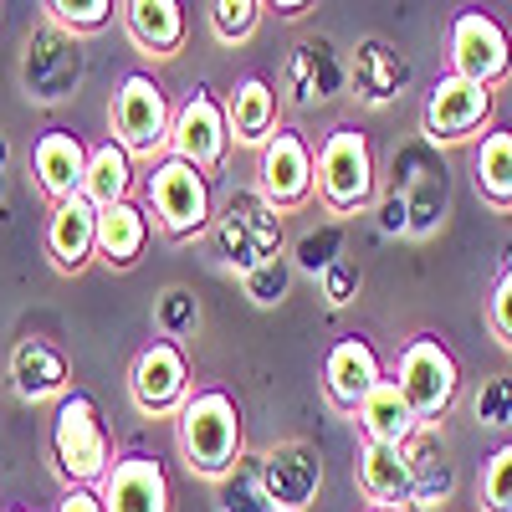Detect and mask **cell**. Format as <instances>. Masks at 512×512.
Segmentation results:
<instances>
[{"instance_id": "obj_1", "label": "cell", "mask_w": 512, "mask_h": 512, "mask_svg": "<svg viewBox=\"0 0 512 512\" xmlns=\"http://www.w3.org/2000/svg\"><path fill=\"white\" fill-rule=\"evenodd\" d=\"M180 451L200 477H231L241 466V410L226 390H200L185 400Z\"/></svg>"}, {"instance_id": "obj_2", "label": "cell", "mask_w": 512, "mask_h": 512, "mask_svg": "<svg viewBox=\"0 0 512 512\" xmlns=\"http://www.w3.org/2000/svg\"><path fill=\"white\" fill-rule=\"evenodd\" d=\"M52 456H57V472L72 487L108 477V431L88 395H77V390L62 395V405L52 415Z\"/></svg>"}, {"instance_id": "obj_3", "label": "cell", "mask_w": 512, "mask_h": 512, "mask_svg": "<svg viewBox=\"0 0 512 512\" xmlns=\"http://www.w3.org/2000/svg\"><path fill=\"white\" fill-rule=\"evenodd\" d=\"M216 251L221 262L236 267L241 277L256 272L267 256H282V216L267 195H246L236 190L226 200V216L216 221Z\"/></svg>"}, {"instance_id": "obj_4", "label": "cell", "mask_w": 512, "mask_h": 512, "mask_svg": "<svg viewBox=\"0 0 512 512\" xmlns=\"http://www.w3.org/2000/svg\"><path fill=\"white\" fill-rule=\"evenodd\" d=\"M318 195L333 216H349V210L374 200V154L369 139L359 128H333L318 149Z\"/></svg>"}, {"instance_id": "obj_5", "label": "cell", "mask_w": 512, "mask_h": 512, "mask_svg": "<svg viewBox=\"0 0 512 512\" xmlns=\"http://www.w3.org/2000/svg\"><path fill=\"white\" fill-rule=\"evenodd\" d=\"M395 384H400V395L410 400L420 425L441 420L451 410V400H456V359H451V349L441 344V338H431V333L410 338L405 354H400V379Z\"/></svg>"}, {"instance_id": "obj_6", "label": "cell", "mask_w": 512, "mask_h": 512, "mask_svg": "<svg viewBox=\"0 0 512 512\" xmlns=\"http://www.w3.org/2000/svg\"><path fill=\"white\" fill-rule=\"evenodd\" d=\"M149 205H154L159 226L175 236V241H185V236H195V231L210 226V185H205V175H200L195 164H185L175 154L154 164V175H149Z\"/></svg>"}, {"instance_id": "obj_7", "label": "cell", "mask_w": 512, "mask_h": 512, "mask_svg": "<svg viewBox=\"0 0 512 512\" xmlns=\"http://www.w3.org/2000/svg\"><path fill=\"white\" fill-rule=\"evenodd\" d=\"M169 128H175V118H169V98L154 77L144 72H128L118 82L113 93V134L128 154H154L159 144H169Z\"/></svg>"}, {"instance_id": "obj_8", "label": "cell", "mask_w": 512, "mask_h": 512, "mask_svg": "<svg viewBox=\"0 0 512 512\" xmlns=\"http://www.w3.org/2000/svg\"><path fill=\"white\" fill-rule=\"evenodd\" d=\"M21 82L36 103H62L77 93L82 82V47L77 36L57 31V26H41L26 36V57H21Z\"/></svg>"}, {"instance_id": "obj_9", "label": "cell", "mask_w": 512, "mask_h": 512, "mask_svg": "<svg viewBox=\"0 0 512 512\" xmlns=\"http://www.w3.org/2000/svg\"><path fill=\"white\" fill-rule=\"evenodd\" d=\"M451 62H456V77L492 88V82L512 72V36L487 11H461L451 21Z\"/></svg>"}, {"instance_id": "obj_10", "label": "cell", "mask_w": 512, "mask_h": 512, "mask_svg": "<svg viewBox=\"0 0 512 512\" xmlns=\"http://www.w3.org/2000/svg\"><path fill=\"white\" fill-rule=\"evenodd\" d=\"M231 149V118L226 108L210 98V88H195L185 98V108L175 113V128H169V154L195 164L200 175L205 169H221Z\"/></svg>"}, {"instance_id": "obj_11", "label": "cell", "mask_w": 512, "mask_h": 512, "mask_svg": "<svg viewBox=\"0 0 512 512\" xmlns=\"http://www.w3.org/2000/svg\"><path fill=\"white\" fill-rule=\"evenodd\" d=\"M128 395L144 415H169V410H185L190 400V369L180 344L169 338H154L149 349H139L134 369H128Z\"/></svg>"}, {"instance_id": "obj_12", "label": "cell", "mask_w": 512, "mask_h": 512, "mask_svg": "<svg viewBox=\"0 0 512 512\" xmlns=\"http://www.w3.org/2000/svg\"><path fill=\"white\" fill-rule=\"evenodd\" d=\"M492 118V88L482 82H466V77H441L431 98H425V113H420V128L431 144H451V139H466L472 128H482Z\"/></svg>"}, {"instance_id": "obj_13", "label": "cell", "mask_w": 512, "mask_h": 512, "mask_svg": "<svg viewBox=\"0 0 512 512\" xmlns=\"http://www.w3.org/2000/svg\"><path fill=\"white\" fill-rule=\"evenodd\" d=\"M313 185H318V159H313L308 139L292 134V128H277L262 149V195L277 210H292L313 195Z\"/></svg>"}, {"instance_id": "obj_14", "label": "cell", "mask_w": 512, "mask_h": 512, "mask_svg": "<svg viewBox=\"0 0 512 512\" xmlns=\"http://www.w3.org/2000/svg\"><path fill=\"white\" fill-rule=\"evenodd\" d=\"M256 461H262V487H267L277 512H303L323 487V461L308 441H282V446L262 451Z\"/></svg>"}, {"instance_id": "obj_15", "label": "cell", "mask_w": 512, "mask_h": 512, "mask_svg": "<svg viewBox=\"0 0 512 512\" xmlns=\"http://www.w3.org/2000/svg\"><path fill=\"white\" fill-rule=\"evenodd\" d=\"M395 195L405 200L410 236H431L446 216V164H436L425 149L395 154Z\"/></svg>"}, {"instance_id": "obj_16", "label": "cell", "mask_w": 512, "mask_h": 512, "mask_svg": "<svg viewBox=\"0 0 512 512\" xmlns=\"http://www.w3.org/2000/svg\"><path fill=\"white\" fill-rule=\"evenodd\" d=\"M88 154L93 149H82V139L72 128H47V134L36 139V149H31L36 185L52 195V205L82 195V185H88Z\"/></svg>"}, {"instance_id": "obj_17", "label": "cell", "mask_w": 512, "mask_h": 512, "mask_svg": "<svg viewBox=\"0 0 512 512\" xmlns=\"http://www.w3.org/2000/svg\"><path fill=\"white\" fill-rule=\"evenodd\" d=\"M379 379H384L379 374V354L369 349V338H359V333L338 338V344L328 349V359H323V390H328L333 405H344V410H359Z\"/></svg>"}, {"instance_id": "obj_18", "label": "cell", "mask_w": 512, "mask_h": 512, "mask_svg": "<svg viewBox=\"0 0 512 512\" xmlns=\"http://www.w3.org/2000/svg\"><path fill=\"white\" fill-rule=\"evenodd\" d=\"M108 512H169V482L154 456H123L103 482Z\"/></svg>"}, {"instance_id": "obj_19", "label": "cell", "mask_w": 512, "mask_h": 512, "mask_svg": "<svg viewBox=\"0 0 512 512\" xmlns=\"http://www.w3.org/2000/svg\"><path fill=\"white\" fill-rule=\"evenodd\" d=\"M47 251L62 272H77L88 256L98 251V205L88 195H72L62 205H52L47 221Z\"/></svg>"}, {"instance_id": "obj_20", "label": "cell", "mask_w": 512, "mask_h": 512, "mask_svg": "<svg viewBox=\"0 0 512 512\" xmlns=\"http://www.w3.org/2000/svg\"><path fill=\"white\" fill-rule=\"evenodd\" d=\"M344 88V67H338V52L328 41H297L292 57H287V93L297 108H313L328 103Z\"/></svg>"}, {"instance_id": "obj_21", "label": "cell", "mask_w": 512, "mask_h": 512, "mask_svg": "<svg viewBox=\"0 0 512 512\" xmlns=\"http://www.w3.org/2000/svg\"><path fill=\"white\" fill-rule=\"evenodd\" d=\"M359 492L374 507H405L415 482H410V456L405 446H384V441H364L359 446Z\"/></svg>"}, {"instance_id": "obj_22", "label": "cell", "mask_w": 512, "mask_h": 512, "mask_svg": "<svg viewBox=\"0 0 512 512\" xmlns=\"http://www.w3.org/2000/svg\"><path fill=\"white\" fill-rule=\"evenodd\" d=\"M11 384L21 400H52L67 390V354L47 338H21L16 354H11Z\"/></svg>"}, {"instance_id": "obj_23", "label": "cell", "mask_w": 512, "mask_h": 512, "mask_svg": "<svg viewBox=\"0 0 512 512\" xmlns=\"http://www.w3.org/2000/svg\"><path fill=\"white\" fill-rule=\"evenodd\" d=\"M354 415H359V425H364V436H369V441H384V446H410L415 431H420V420H415V410H410V400L400 395L395 379H379L374 390H369V400H364Z\"/></svg>"}, {"instance_id": "obj_24", "label": "cell", "mask_w": 512, "mask_h": 512, "mask_svg": "<svg viewBox=\"0 0 512 512\" xmlns=\"http://www.w3.org/2000/svg\"><path fill=\"white\" fill-rule=\"evenodd\" d=\"M405 62L390 52V41L384 36H364L359 41V52H354V93L369 103V108H384V103H395L400 88H405Z\"/></svg>"}, {"instance_id": "obj_25", "label": "cell", "mask_w": 512, "mask_h": 512, "mask_svg": "<svg viewBox=\"0 0 512 512\" xmlns=\"http://www.w3.org/2000/svg\"><path fill=\"white\" fill-rule=\"evenodd\" d=\"M226 118H231V139L236 144H262L277 134V88L262 77H241L236 93L226 103Z\"/></svg>"}, {"instance_id": "obj_26", "label": "cell", "mask_w": 512, "mask_h": 512, "mask_svg": "<svg viewBox=\"0 0 512 512\" xmlns=\"http://www.w3.org/2000/svg\"><path fill=\"white\" fill-rule=\"evenodd\" d=\"M405 456H410V482H415L410 502L415 507L446 502L451 487H456V466H451V451L441 446V436L436 431H415V441L405 446Z\"/></svg>"}, {"instance_id": "obj_27", "label": "cell", "mask_w": 512, "mask_h": 512, "mask_svg": "<svg viewBox=\"0 0 512 512\" xmlns=\"http://www.w3.org/2000/svg\"><path fill=\"white\" fill-rule=\"evenodd\" d=\"M123 21H128V36L154 57L180 52L185 41V6H175V0H128Z\"/></svg>"}, {"instance_id": "obj_28", "label": "cell", "mask_w": 512, "mask_h": 512, "mask_svg": "<svg viewBox=\"0 0 512 512\" xmlns=\"http://www.w3.org/2000/svg\"><path fill=\"white\" fill-rule=\"evenodd\" d=\"M144 241H149V216L134 200H118V205L98 210V256L108 267H134Z\"/></svg>"}, {"instance_id": "obj_29", "label": "cell", "mask_w": 512, "mask_h": 512, "mask_svg": "<svg viewBox=\"0 0 512 512\" xmlns=\"http://www.w3.org/2000/svg\"><path fill=\"white\" fill-rule=\"evenodd\" d=\"M128 180H134L128 175V149L118 139H108L88 154V185H82V195H88L98 210H108V205L128 200Z\"/></svg>"}, {"instance_id": "obj_30", "label": "cell", "mask_w": 512, "mask_h": 512, "mask_svg": "<svg viewBox=\"0 0 512 512\" xmlns=\"http://www.w3.org/2000/svg\"><path fill=\"white\" fill-rule=\"evenodd\" d=\"M472 169H477V190L492 205H512V134L507 128H497V134L482 139Z\"/></svg>"}, {"instance_id": "obj_31", "label": "cell", "mask_w": 512, "mask_h": 512, "mask_svg": "<svg viewBox=\"0 0 512 512\" xmlns=\"http://www.w3.org/2000/svg\"><path fill=\"white\" fill-rule=\"evenodd\" d=\"M221 512H277L267 487H262V461H246L236 466L231 477H221Z\"/></svg>"}, {"instance_id": "obj_32", "label": "cell", "mask_w": 512, "mask_h": 512, "mask_svg": "<svg viewBox=\"0 0 512 512\" xmlns=\"http://www.w3.org/2000/svg\"><path fill=\"white\" fill-rule=\"evenodd\" d=\"M154 328L169 338V344L190 338V333L200 328V303H195V292H190V287H169V292H159V303H154Z\"/></svg>"}, {"instance_id": "obj_33", "label": "cell", "mask_w": 512, "mask_h": 512, "mask_svg": "<svg viewBox=\"0 0 512 512\" xmlns=\"http://www.w3.org/2000/svg\"><path fill=\"white\" fill-rule=\"evenodd\" d=\"M292 262L303 267V272H313V277H323L328 267H338L344 262V226H318V231H308L303 241H297V251H292Z\"/></svg>"}, {"instance_id": "obj_34", "label": "cell", "mask_w": 512, "mask_h": 512, "mask_svg": "<svg viewBox=\"0 0 512 512\" xmlns=\"http://www.w3.org/2000/svg\"><path fill=\"white\" fill-rule=\"evenodd\" d=\"M241 282H246V297L256 308H277L292 287V256H267V262L256 272H246Z\"/></svg>"}, {"instance_id": "obj_35", "label": "cell", "mask_w": 512, "mask_h": 512, "mask_svg": "<svg viewBox=\"0 0 512 512\" xmlns=\"http://www.w3.org/2000/svg\"><path fill=\"white\" fill-rule=\"evenodd\" d=\"M262 11L267 6H256V0H216V6H210V31H216L226 47H231V41H246L256 31Z\"/></svg>"}, {"instance_id": "obj_36", "label": "cell", "mask_w": 512, "mask_h": 512, "mask_svg": "<svg viewBox=\"0 0 512 512\" xmlns=\"http://www.w3.org/2000/svg\"><path fill=\"white\" fill-rule=\"evenodd\" d=\"M47 16H52V26L57 31H98L108 16H113V0H47Z\"/></svg>"}, {"instance_id": "obj_37", "label": "cell", "mask_w": 512, "mask_h": 512, "mask_svg": "<svg viewBox=\"0 0 512 512\" xmlns=\"http://www.w3.org/2000/svg\"><path fill=\"white\" fill-rule=\"evenodd\" d=\"M482 507L487 512H512V441L492 451L482 472Z\"/></svg>"}, {"instance_id": "obj_38", "label": "cell", "mask_w": 512, "mask_h": 512, "mask_svg": "<svg viewBox=\"0 0 512 512\" xmlns=\"http://www.w3.org/2000/svg\"><path fill=\"white\" fill-rule=\"evenodd\" d=\"M482 425H512V374H487L472 400Z\"/></svg>"}, {"instance_id": "obj_39", "label": "cell", "mask_w": 512, "mask_h": 512, "mask_svg": "<svg viewBox=\"0 0 512 512\" xmlns=\"http://www.w3.org/2000/svg\"><path fill=\"white\" fill-rule=\"evenodd\" d=\"M318 287H323V297H328V308H349L354 297H359V267H354V262H338V267H328V272L318 277Z\"/></svg>"}, {"instance_id": "obj_40", "label": "cell", "mask_w": 512, "mask_h": 512, "mask_svg": "<svg viewBox=\"0 0 512 512\" xmlns=\"http://www.w3.org/2000/svg\"><path fill=\"white\" fill-rule=\"evenodd\" d=\"M492 333L512 349V267L502 272V282H497V292H492Z\"/></svg>"}, {"instance_id": "obj_41", "label": "cell", "mask_w": 512, "mask_h": 512, "mask_svg": "<svg viewBox=\"0 0 512 512\" xmlns=\"http://www.w3.org/2000/svg\"><path fill=\"white\" fill-rule=\"evenodd\" d=\"M379 231H384V236H410V216H405V200H400L395 190L379 200Z\"/></svg>"}, {"instance_id": "obj_42", "label": "cell", "mask_w": 512, "mask_h": 512, "mask_svg": "<svg viewBox=\"0 0 512 512\" xmlns=\"http://www.w3.org/2000/svg\"><path fill=\"white\" fill-rule=\"evenodd\" d=\"M57 512H108V502L93 487H67V497L57 502Z\"/></svg>"}, {"instance_id": "obj_43", "label": "cell", "mask_w": 512, "mask_h": 512, "mask_svg": "<svg viewBox=\"0 0 512 512\" xmlns=\"http://www.w3.org/2000/svg\"><path fill=\"white\" fill-rule=\"evenodd\" d=\"M272 11H277V16H287V21H292V16H303V11H308V6H303V0H287V6H272Z\"/></svg>"}, {"instance_id": "obj_44", "label": "cell", "mask_w": 512, "mask_h": 512, "mask_svg": "<svg viewBox=\"0 0 512 512\" xmlns=\"http://www.w3.org/2000/svg\"><path fill=\"white\" fill-rule=\"evenodd\" d=\"M0 169H6V134H0Z\"/></svg>"}, {"instance_id": "obj_45", "label": "cell", "mask_w": 512, "mask_h": 512, "mask_svg": "<svg viewBox=\"0 0 512 512\" xmlns=\"http://www.w3.org/2000/svg\"><path fill=\"white\" fill-rule=\"evenodd\" d=\"M0 195H6V169H0Z\"/></svg>"}, {"instance_id": "obj_46", "label": "cell", "mask_w": 512, "mask_h": 512, "mask_svg": "<svg viewBox=\"0 0 512 512\" xmlns=\"http://www.w3.org/2000/svg\"><path fill=\"white\" fill-rule=\"evenodd\" d=\"M369 512H395V507H369Z\"/></svg>"}, {"instance_id": "obj_47", "label": "cell", "mask_w": 512, "mask_h": 512, "mask_svg": "<svg viewBox=\"0 0 512 512\" xmlns=\"http://www.w3.org/2000/svg\"><path fill=\"white\" fill-rule=\"evenodd\" d=\"M11 512H26V507H11Z\"/></svg>"}]
</instances>
